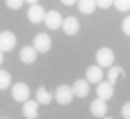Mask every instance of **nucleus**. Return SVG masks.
Segmentation results:
<instances>
[{
	"instance_id": "obj_13",
	"label": "nucleus",
	"mask_w": 130,
	"mask_h": 119,
	"mask_svg": "<svg viewBox=\"0 0 130 119\" xmlns=\"http://www.w3.org/2000/svg\"><path fill=\"white\" fill-rule=\"evenodd\" d=\"M23 115H25L27 119H37V115H39V103L27 99V101L23 103Z\"/></svg>"
},
{
	"instance_id": "obj_17",
	"label": "nucleus",
	"mask_w": 130,
	"mask_h": 119,
	"mask_svg": "<svg viewBox=\"0 0 130 119\" xmlns=\"http://www.w3.org/2000/svg\"><path fill=\"white\" fill-rule=\"evenodd\" d=\"M78 9L82 14H91L96 9V0H78Z\"/></svg>"
},
{
	"instance_id": "obj_27",
	"label": "nucleus",
	"mask_w": 130,
	"mask_h": 119,
	"mask_svg": "<svg viewBox=\"0 0 130 119\" xmlns=\"http://www.w3.org/2000/svg\"><path fill=\"white\" fill-rule=\"evenodd\" d=\"M101 119H112V117H107V115H105V117H101Z\"/></svg>"
},
{
	"instance_id": "obj_1",
	"label": "nucleus",
	"mask_w": 130,
	"mask_h": 119,
	"mask_svg": "<svg viewBox=\"0 0 130 119\" xmlns=\"http://www.w3.org/2000/svg\"><path fill=\"white\" fill-rule=\"evenodd\" d=\"M96 64L103 67V69H110V67L114 64V50L107 48V46L98 48V50H96Z\"/></svg>"
},
{
	"instance_id": "obj_6",
	"label": "nucleus",
	"mask_w": 130,
	"mask_h": 119,
	"mask_svg": "<svg viewBox=\"0 0 130 119\" xmlns=\"http://www.w3.org/2000/svg\"><path fill=\"white\" fill-rule=\"evenodd\" d=\"M62 21H64V16H62L59 11H55V9L46 11L43 23H46V28H48V30H59V28H62Z\"/></svg>"
},
{
	"instance_id": "obj_5",
	"label": "nucleus",
	"mask_w": 130,
	"mask_h": 119,
	"mask_svg": "<svg viewBox=\"0 0 130 119\" xmlns=\"http://www.w3.org/2000/svg\"><path fill=\"white\" fill-rule=\"evenodd\" d=\"M85 78H87V83H89V85H98V83H103V78H105V73H103V67H98V64H91V67L85 71Z\"/></svg>"
},
{
	"instance_id": "obj_23",
	"label": "nucleus",
	"mask_w": 130,
	"mask_h": 119,
	"mask_svg": "<svg viewBox=\"0 0 130 119\" xmlns=\"http://www.w3.org/2000/svg\"><path fill=\"white\" fill-rule=\"evenodd\" d=\"M121 115H123V119H130V103H123V108H121Z\"/></svg>"
},
{
	"instance_id": "obj_14",
	"label": "nucleus",
	"mask_w": 130,
	"mask_h": 119,
	"mask_svg": "<svg viewBox=\"0 0 130 119\" xmlns=\"http://www.w3.org/2000/svg\"><path fill=\"white\" fill-rule=\"evenodd\" d=\"M71 87H73V94H75V96H80V99L89 94V83H87V78H82V80H75Z\"/></svg>"
},
{
	"instance_id": "obj_3",
	"label": "nucleus",
	"mask_w": 130,
	"mask_h": 119,
	"mask_svg": "<svg viewBox=\"0 0 130 119\" xmlns=\"http://www.w3.org/2000/svg\"><path fill=\"white\" fill-rule=\"evenodd\" d=\"M9 89H11V99L18 101V103H25V101L30 99V87H27L25 83H14Z\"/></svg>"
},
{
	"instance_id": "obj_9",
	"label": "nucleus",
	"mask_w": 130,
	"mask_h": 119,
	"mask_svg": "<svg viewBox=\"0 0 130 119\" xmlns=\"http://www.w3.org/2000/svg\"><path fill=\"white\" fill-rule=\"evenodd\" d=\"M14 46H16V34L14 32H9V30H5V32H0V50H14Z\"/></svg>"
},
{
	"instance_id": "obj_15",
	"label": "nucleus",
	"mask_w": 130,
	"mask_h": 119,
	"mask_svg": "<svg viewBox=\"0 0 130 119\" xmlns=\"http://www.w3.org/2000/svg\"><path fill=\"white\" fill-rule=\"evenodd\" d=\"M53 99H55V96H53L46 87H39V89H37V94H34V101H37L39 105H48Z\"/></svg>"
},
{
	"instance_id": "obj_11",
	"label": "nucleus",
	"mask_w": 130,
	"mask_h": 119,
	"mask_svg": "<svg viewBox=\"0 0 130 119\" xmlns=\"http://www.w3.org/2000/svg\"><path fill=\"white\" fill-rule=\"evenodd\" d=\"M89 112L94 115V117H105L107 115V101H103V99H98L96 96V101H91V105H89Z\"/></svg>"
},
{
	"instance_id": "obj_16",
	"label": "nucleus",
	"mask_w": 130,
	"mask_h": 119,
	"mask_svg": "<svg viewBox=\"0 0 130 119\" xmlns=\"http://www.w3.org/2000/svg\"><path fill=\"white\" fill-rule=\"evenodd\" d=\"M121 76H123V69L121 67H117V64H112L110 69H107V73H105V78H107V83H119L121 80Z\"/></svg>"
},
{
	"instance_id": "obj_12",
	"label": "nucleus",
	"mask_w": 130,
	"mask_h": 119,
	"mask_svg": "<svg viewBox=\"0 0 130 119\" xmlns=\"http://www.w3.org/2000/svg\"><path fill=\"white\" fill-rule=\"evenodd\" d=\"M37 55H39V53L34 50V46H23L18 57H21V62H23V64H32V62L37 60Z\"/></svg>"
},
{
	"instance_id": "obj_26",
	"label": "nucleus",
	"mask_w": 130,
	"mask_h": 119,
	"mask_svg": "<svg viewBox=\"0 0 130 119\" xmlns=\"http://www.w3.org/2000/svg\"><path fill=\"white\" fill-rule=\"evenodd\" d=\"M25 2H30V5H37V2H39V0H25Z\"/></svg>"
},
{
	"instance_id": "obj_24",
	"label": "nucleus",
	"mask_w": 130,
	"mask_h": 119,
	"mask_svg": "<svg viewBox=\"0 0 130 119\" xmlns=\"http://www.w3.org/2000/svg\"><path fill=\"white\" fill-rule=\"evenodd\" d=\"M78 0H62V5H75Z\"/></svg>"
},
{
	"instance_id": "obj_18",
	"label": "nucleus",
	"mask_w": 130,
	"mask_h": 119,
	"mask_svg": "<svg viewBox=\"0 0 130 119\" xmlns=\"http://www.w3.org/2000/svg\"><path fill=\"white\" fill-rule=\"evenodd\" d=\"M9 87H11V76H9V71L0 69V89H9Z\"/></svg>"
},
{
	"instance_id": "obj_22",
	"label": "nucleus",
	"mask_w": 130,
	"mask_h": 119,
	"mask_svg": "<svg viewBox=\"0 0 130 119\" xmlns=\"http://www.w3.org/2000/svg\"><path fill=\"white\" fill-rule=\"evenodd\" d=\"M121 30H123V32L130 37V16H128V18H123V23H121Z\"/></svg>"
},
{
	"instance_id": "obj_21",
	"label": "nucleus",
	"mask_w": 130,
	"mask_h": 119,
	"mask_svg": "<svg viewBox=\"0 0 130 119\" xmlns=\"http://www.w3.org/2000/svg\"><path fill=\"white\" fill-rule=\"evenodd\" d=\"M114 5V0H96V7H101V9H110Z\"/></svg>"
},
{
	"instance_id": "obj_2",
	"label": "nucleus",
	"mask_w": 130,
	"mask_h": 119,
	"mask_svg": "<svg viewBox=\"0 0 130 119\" xmlns=\"http://www.w3.org/2000/svg\"><path fill=\"white\" fill-rule=\"evenodd\" d=\"M53 96H55V101H57L59 105H69V103L73 101L75 94H73V87H71V85H59V87L55 89Z\"/></svg>"
},
{
	"instance_id": "obj_25",
	"label": "nucleus",
	"mask_w": 130,
	"mask_h": 119,
	"mask_svg": "<svg viewBox=\"0 0 130 119\" xmlns=\"http://www.w3.org/2000/svg\"><path fill=\"white\" fill-rule=\"evenodd\" d=\"M2 60H5V50H0V64H2Z\"/></svg>"
},
{
	"instance_id": "obj_20",
	"label": "nucleus",
	"mask_w": 130,
	"mask_h": 119,
	"mask_svg": "<svg viewBox=\"0 0 130 119\" xmlns=\"http://www.w3.org/2000/svg\"><path fill=\"white\" fill-rule=\"evenodd\" d=\"M23 2H25V0H5V5H7L9 9H21Z\"/></svg>"
},
{
	"instance_id": "obj_10",
	"label": "nucleus",
	"mask_w": 130,
	"mask_h": 119,
	"mask_svg": "<svg viewBox=\"0 0 130 119\" xmlns=\"http://www.w3.org/2000/svg\"><path fill=\"white\" fill-rule=\"evenodd\" d=\"M27 18H30V23H41L43 18H46V9L37 2V5H30V9H27Z\"/></svg>"
},
{
	"instance_id": "obj_7",
	"label": "nucleus",
	"mask_w": 130,
	"mask_h": 119,
	"mask_svg": "<svg viewBox=\"0 0 130 119\" xmlns=\"http://www.w3.org/2000/svg\"><path fill=\"white\" fill-rule=\"evenodd\" d=\"M62 30H64L69 37H73V34L80 32V21H78L75 16H66V18L62 21Z\"/></svg>"
},
{
	"instance_id": "obj_19",
	"label": "nucleus",
	"mask_w": 130,
	"mask_h": 119,
	"mask_svg": "<svg viewBox=\"0 0 130 119\" xmlns=\"http://www.w3.org/2000/svg\"><path fill=\"white\" fill-rule=\"evenodd\" d=\"M114 7L119 11H128L130 9V0H114Z\"/></svg>"
},
{
	"instance_id": "obj_8",
	"label": "nucleus",
	"mask_w": 130,
	"mask_h": 119,
	"mask_svg": "<svg viewBox=\"0 0 130 119\" xmlns=\"http://www.w3.org/2000/svg\"><path fill=\"white\" fill-rule=\"evenodd\" d=\"M96 96H98V99H103V101L112 99V96H114V85H112V83H107V80L98 83V85H96Z\"/></svg>"
},
{
	"instance_id": "obj_4",
	"label": "nucleus",
	"mask_w": 130,
	"mask_h": 119,
	"mask_svg": "<svg viewBox=\"0 0 130 119\" xmlns=\"http://www.w3.org/2000/svg\"><path fill=\"white\" fill-rule=\"evenodd\" d=\"M34 50L37 53H48L50 48H53V39H50V34H46V32H41V34H37L34 37Z\"/></svg>"
}]
</instances>
